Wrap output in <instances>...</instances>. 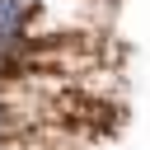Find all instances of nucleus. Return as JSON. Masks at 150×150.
<instances>
[{"instance_id": "1", "label": "nucleus", "mask_w": 150, "mask_h": 150, "mask_svg": "<svg viewBox=\"0 0 150 150\" xmlns=\"http://www.w3.org/2000/svg\"><path fill=\"white\" fill-rule=\"evenodd\" d=\"M23 23H28L23 0H0V56L23 42Z\"/></svg>"}]
</instances>
